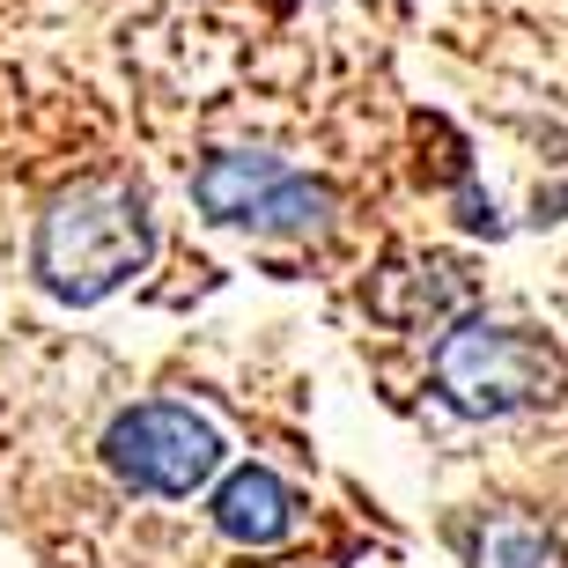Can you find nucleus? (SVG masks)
Masks as SVG:
<instances>
[{
  "mask_svg": "<svg viewBox=\"0 0 568 568\" xmlns=\"http://www.w3.org/2000/svg\"><path fill=\"white\" fill-rule=\"evenodd\" d=\"M473 568H561V547L525 517H495L473 531Z\"/></svg>",
  "mask_w": 568,
  "mask_h": 568,
  "instance_id": "6",
  "label": "nucleus"
},
{
  "mask_svg": "<svg viewBox=\"0 0 568 568\" xmlns=\"http://www.w3.org/2000/svg\"><path fill=\"white\" fill-rule=\"evenodd\" d=\"M148 258V207L119 178H89L60 192L38 222V281L60 303H97Z\"/></svg>",
  "mask_w": 568,
  "mask_h": 568,
  "instance_id": "1",
  "label": "nucleus"
},
{
  "mask_svg": "<svg viewBox=\"0 0 568 568\" xmlns=\"http://www.w3.org/2000/svg\"><path fill=\"white\" fill-rule=\"evenodd\" d=\"M214 525L230 531V539H244V547H274L295 525V495L266 465H236L230 480H222V495H214Z\"/></svg>",
  "mask_w": 568,
  "mask_h": 568,
  "instance_id": "5",
  "label": "nucleus"
},
{
  "mask_svg": "<svg viewBox=\"0 0 568 568\" xmlns=\"http://www.w3.org/2000/svg\"><path fill=\"white\" fill-rule=\"evenodd\" d=\"M192 200L207 222H230V230L252 236H317L333 222V192L288 170L281 155H252V148H230V155H207L200 178H192Z\"/></svg>",
  "mask_w": 568,
  "mask_h": 568,
  "instance_id": "3",
  "label": "nucleus"
},
{
  "mask_svg": "<svg viewBox=\"0 0 568 568\" xmlns=\"http://www.w3.org/2000/svg\"><path fill=\"white\" fill-rule=\"evenodd\" d=\"M568 384V362L547 333L531 325H495V317H465L436 339V392L473 422H503L554 406Z\"/></svg>",
  "mask_w": 568,
  "mask_h": 568,
  "instance_id": "2",
  "label": "nucleus"
},
{
  "mask_svg": "<svg viewBox=\"0 0 568 568\" xmlns=\"http://www.w3.org/2000/svg\"><path fill=\"white\" fill-rule=\"evenodd\" d=\"M104 465L141 495H192L230 465V450H222L214 422L192 414V406H133V414L111 422Z\"/></svg>",
  "mask_w": 568,
  "mask_h": 568,
  "instance_id": "4",
  "label": "nucleus"
}]
</instances>
